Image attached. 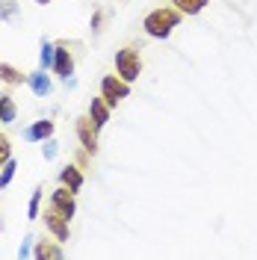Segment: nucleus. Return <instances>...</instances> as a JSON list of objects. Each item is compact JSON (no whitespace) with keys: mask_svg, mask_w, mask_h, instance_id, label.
<instances>
[{"mask_svg":"<svg viewBox=\"0 0 257 260\" xmlns=\"http://www.w3.org/2000/svg\"><path fill=\"white\" fill-rule=\"evenodd\" d=\"M56 45V56H53V74H59L62 80H68L74 74V65H77V53H74V42H53Z\"/></svg>","mask_w":257,"mask_h":260,"instance_id":"7ed1b4c3","label":"nucleus"},{"mask_svg":"<svg viewBox=\"0 0 257 260\" xmlns=\"http://www.w3.org/2000/svg\"><path fill=\"white\" fill-rule=\"evenodd\" d=\"M42 186H36L33 189V195H30V204H27V219H39L42 216Z\"/></svg>","mask_w":257,"mask_h":260,"instance_id":"6ab92c4d","label":"nucleus"},{"mask_svg":"<svg viewBox=\"0 0 257 260\" xmlns=\"http://www.w3.org/2000/svg\"><path fill=\"white\" fill-rule=\"evenodd\" d=\"M33 243H36V237H33V234H27V237L21 240V248H18V257H30V254H33Z\"/></svg>","mask_w":257,"mask_h":260,"instance_id":"4be33fe9","label":"nucleus"},{"mask_svg":"<svg viewBox=\"0 0 257 260\" xmlns=\"http://www.w3.org/2000/svg\"><path fill=\"white\" fill-rule=\"evenodd\" d=\"M183 12L175 9V6H160V9H151L142 21V30L151 36V39H169L172 30L180 24Z\"/></svg>","mask_w":257,"mask_h":260,"instance_id":"f257e3e1","label":"nucleus"},{"mask_svg":"<svg viewBox=\"0 0 257 260\" xmlns=\"http://www.w3.org/2000/svg\"><path fill=\"white\" fill-rule=\"evenodd\" d=\"M115 71H118V77L121 80H139V74H142V56H139V50L136 48H121L115 53Z\"/></svg>","mask_w":257,"mask_h":260,"instance_id":"f03ea898","label":"nucleus"},{"mask_svg":"<svg viewBox=\"0 0 257 260\" xmlns=\"http://www.w3.org/2000/svg\"><path fill=\"white\" fill-rule=\"evenodd\" d=\"M50 207H53V210H59L65 219L71 222V216L77 213V201H74V192H71L68 186H62V183H59V186L50 192Z\"/></svg>","mask_w":257,"mask_h":260,"instance_id":"423d86ee","label":"nucleus"},{"mask_svg":"<svg viewBox=\"0 0 257 260\" xmlns=\"http://www.w3.org/2000/svg\"><path fill=\"white\" fill-rule=\"evenodd\" d=\"M110 104L104 101V98H92V104H89V115H92V121H95L98 127H104L107 121H110Z\"/></svg>","mask_w":257,"mask_h":260,"instance_id":"9b49d317","label":"nucleus"},{"mask_svg":"<svg viewBox=\"0 0 257 260\" xmlns=\"http://www.w3.org/2000/svg\"><path fill=\"white\" fill-rule=\"evenodd\" d=\"M0 83H6V86H21V83H27V74H21V68L9 62H0Z\"/></svg>","mask_w":257,"mask_h":260,"instance_id":"ddd939ff","label":"nucleus"},{"mask_svg":"<svg viewBox=\"0 0 257 260\" xmlns=\"http://www.w3.org/2000/svg\"><path fill=\"white\" fill-rule=\"evenodd\" d=\"M101 24H104V9H98L95 15H92V24H89L92 32H101Z\"/></svg>","mask_w":257,"mask_h":260,"instance_id":"5701e85b","label":"nucleus"},{"mask_svg":"<svg viewBox=\"0 0 257 260\" xmlns=\"http://www.w3.org/2000/svg\"><path fill=\"white\" fill-rule=\"evenodd\" d=\"M36 257H62V248L59 245H53V243H48V240H36V251H33Z\"/></svg>","mask_w":257,"mask_h":260,"instance_id":"2eb2a0df","label":"nucleus"},{"mask_svg":"<svg viewBox=\"0 0 257 260\" xmlns=\"http://www.w3.org/2000/svg\"><path fill=\"white\" fill-rule=\"evenodd\" d=\"M98 130H101V127L92 121V115H89V113L77 118V139H80L83 151H89L92 157L98 154Z\"/></svg>","mask_w":257,"mask_h":260,"instance_id":"39448f33","label":"nucleus"},{"mask_svg":"<svg viewBox=\"0 0 257 260\" xmlns=\"http://www.w3.org/2000/svg\"><path fill=\"white\" fill-rule=\"evenodd\" d=\"M15 118H18L15 98L9 95V92H3V95H0V121H3V124H12Z\"/></svg>","mask_w":257,"mask_h":260,"instance_id":"f8f14e48","label":"nucleus"},{"mask_svg":"<svg viewBox=\"0 0 257 260\" xmlns=\"http://www.w3.org/2000/svg\"><path fill=\"white\" fill-rule=\"evenodd\" d=\"M27 86L33 89V95H36V98H48L50 89H53V83H50V77L45 74V68L30 71V74H27Z\"/></svg>","mask_w":257,"mask_h":260,"instance_id":"6e6552de","label":"nucleus"},{"mask_svg":"<svg viewBox=\"0 0 257 260\" xmlns=\"http://www.w3.org/2000/svg\"><path fill=\"white\" fill-rule=\"evenodd\" d=\"M36 3H39V6H48L50 0H36Z\"/></svg>","mask_w":257,"mask_h":260,"instance_id":"b1692460","label":"nucleus"},{"mask_svg":"<svg viewBox=\"0 0 257 260\" xmlns=\"http://www.w3.org/2000/svg\"><path fill=\"white\" fill-rule=\"evenodd\" d=\"M127 95H130V83L127 80H121V77H115V74H107V77L101 80V98H104L110 107L121 104Z\"/></svg>","mask_w":257,"mask_h":260,"instance_id":"20e7f679","label":"nucleus"},{"mask_svg":"<svg viewBox=\"0 0 257 260\" xmlns=\"http://www.w3.org/2000/svg\"><path fill=\"white\" fill-rule=\"evenodd\" d=\"M172 3H175V9H180L183 15H198L210 0H172Z\"/></svg>","mask_w":257,"mask_h":260,"instance_id":"f3484780","label":"nucleus"},{"mask_svg":"<svg viewBox=\"0 0 257 260\" xmlns=\"http://www.w3.org/2000/svg\"><path fill=\"white\" fill-rule=\"evenodd\" d=\"M18 18H21V6H18L15 0H0V21L15 24Z\"/></svg>","mask_w":257,"mask_h":260,"instance_id":"4468645a","label":"nucleus"},{"mask_svg":"<svg viewBox=\"0 0 257 260\" xmlns=\"http://www.w3.org/2000/svg\"><path fill=\"white\" fill-rule=\"evenodd\" d=\"M59 183H62V186H68L71 192H80L83 183H86L80 166H65V169H59Z\"/></svg>","mask_w":257,"mask_h":260,"instance_id":"9d476101","label":"nucleus"},{"mask_svg":"<svg viewBox=\"0 0 257 260\" xmlns=\"http://www.w3.org/2000/svg\"><path fill=\"white\" fill-rule=\"evenodd\" d=\"M15 172H18V160H12V157H9V160L0 166V189H6V186L12 183Z\"/></svg>","mask_w":257,"mask_h":260,"instance_id":"a211bd4d","label":"nucleus"},{"mask_svg":"<svg viewBox=\"0 0 257 260\" xmlns=\"http://www.w3.org/2000/svg\"><path fill=\"white\" fill-rule=\"evenodd\" d=\"M53 56H56V45L53 42H42V50H39V65L45 71H53Z\"/></svg>","mask_w":257,"mask_h":260,"instance_id":"dca6fc26","label":"nucleus"},{"mask_svg":"<svg viewBox=\"0 0 257 260\" xmlns=\"http://www.w3.org/2000/svg\"><path fill=\"white\" fill-rule=\"evenodd\" d=\"M9 157H12V142H9L6 133H0V166L9 160Z\"/></svg>","mask_w":257,"mask_h":260,"instance_id":"412c9836","label":"nucleus"},{"mask_svg":"<svg viewBox=\"0 0 257 260\" xmlns=\"http://www.w3.org/2000/svg\"><path fill=\"white\" fill-rule=\"evenodd\" d=\"M56 154H59V142H56L53 136H50V139H45V145H42V157H45V160H53Z\"/></svg>","mask_w":257,"mask_h":260,"instance_id":"aec40b11","label":"nucleus"},{"mask_svg":"<svg viewBox=\"0 0 257 260\" xmlns=\"http://www.w3.org/2000/svg\"><path fill=\"white\" fill-rule=\"evenodd\" d=\"M42 219H45V228L53 234L56 243H68V219H65L62 213L53 210V207H48V210L42 213Z\"/></svg>","mask_w":257,"mask_h":260,"instance_id":"0eeeda50","label":"nucleus"},{"mask_svg":"<svg viewBox=\"0 0 257 260\" xmlns=\"http://www.w3.org/2000/svg\"><path fill=\"white\" fill-rule=\"evenodd\" d=\"M50 136H53V121H48V118L33 121L30 127L24 130V139H27V142H45Z\"/></svg>","mask_w":257,"mask_h":260,"instance_id":"1a4fd4ad","label":"nucleus"}]
</instances>
